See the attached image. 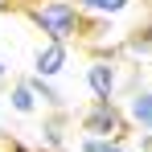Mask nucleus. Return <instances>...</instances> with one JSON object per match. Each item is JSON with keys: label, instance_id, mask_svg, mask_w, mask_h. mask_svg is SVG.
<instances>
[{"label": "nucleus", "instance_id": "obj_1", "mask_svg": "<svg viewBox=\"0 0 152 152\" xmlns=\"http://www.w3.org/2000/svg\"><path fill=\"white\" fill-rule=\"evenodd\" d=\"M25 17L33 21V29L45 33V41H58V45H70L86 33V17L78 12L74 0H37L25 8Z\"/></svg>", "mask_w": 152, "mask_h": 152}, {"label": "nucleus", "instance_id": "obj_2", "mask_svg": "<svg viewBox=\"0 0 152 152\" xmlns=\"http://www.w3.org/2000/svg\"><path fill=\"white\" fill-rule=\"evenodd\" d=\"M78 124H82L86 136H99V140H119V144H124L127 136H132V132H127V115L119 111V103H95L91 99V107L82 111Z\"/></svg>", "mask_w": 152, "mask_h": 152}, {"label": "nucleus", "instance_id": "obj_3", "mask_svg": "<svg viewBox=\"0 0 152 152\" xmlns=\"http://www.w3.org/2000/svg\"><path fill=\"white\" fill-rule=\"evenodd\" d=\"M86 91L95 103H115V91H119V66L115 58H91L86 66Z\"/></svg>", "mask_w": 152, "mask_h": 152}, {"label": "nucleus", "instance_id": "obj_4", "mask_svg": "<svg viewBox=\"0 0 152 152\" xmlns=\"http://www.w3.org/2000/svg\"><path fill=\"white\" fill-rule=\"evenodd\" d=\"M66 62H70V45H58V41H45L41 50L33 53V74L37 78H58L62 70H66Z\"/></svg>", "mask_w": 152, "mask_h": 152}, {"label": "nucleus", "instance_id": "obj_5", "mask_svg": "<svg viewBox=\"0 0 152 152\" xmlns=\"http://www.w3.org/2000/svg\"><path fill=\"white\" fill-rule=\"evenodd\" d=\"M127 124H136L140 132H152V91L144 86H136L132 95H127V107H124Z\"/></svg>", "mask_w": 152, "mask_h": 152}, {"label": "nucleus", "instance_id": "obj_6", "mask_svg": "<svg viewBox=\"0 0 152 152\" xmlns=\"http://www.w3.org/2000/svg\"><path fill=\"white\" fill-rule=\"evenodd\" d=\"M82 17H95V21H115L132 8V0H74Z\"/></svg>", "mask_w": 152, "mask_h": 152}, {"label": "nucleus", "instance_id": "obj_7", "mask_svg": "<svg viewBox=\"0 0 152 152\" xmlns=\"http://www.w3.org/2000/svg\"><path fill=\"white\" fill-rule=\"evenodd\" d=\"M25 86L29 91H33V99H37V107H53V111H62V95H58V91H53L50 82H45V78H37V74H29L25 78Z\"/></svg>", "mask_w": 152, "mask_h": 152}, {"label": "nucleus", "instance_id": "obj_8", "mask_svg": "<svg viewBox=\"0 0 152 152\" xmlns=\"http://www.w3.org/2000/svg\"><path fill=\"white\" fill-rule=\"evenodd\" d=\"M8 107H12L17 115H33V111H37V99H33V91L25 86V78L12 82V91H8Z\"/></svg>", "mask_w": 152, "mask_h": 152}, {"label": "nucleus", "instance_id": "obj_9", "mask_svg": "<svg viewBox=\"0 0 152 152\" xmlns=\"http://www.w3.org/2000/svg\"><path fill=\"white\" fill-rule=\"evenodd\" d=\"M124 50L132 53V58H148V53H152V25L132 29V33L124 37Z\"/></svg>", "mask_w": 152, "mask_h": 152}, {"label": "nucleus", "instance_id": "obj_10", "mask_svg": "<svg viewBox=\"0 0 152 152\" xmlns=\"http://www.w3.org/2000/svg\"><path fill=\"white\" fill-rule=\"evenodd\" d=\"M78 152H127V144H119V140H99V136H82V140H78Z\"/></svg>", "mask_w": 152, "mask_h": 152}, {"label": "nucleus", "instance_id": "obj_11", "mask_svg": "<svg viewBox=\"0 0 152 152\" xmlns=\"http://www.w3.org/2000/svg\"><path fill=\"white\" fill-rule=\"evenodd\" d=\"M41 136H45V144H50V148H62V115L45 119V124H41Z\"/></svg>", "mask_w": 152, "mask_h": 152}, {"label": "nucleus", "instance_id": "obj_12", "mask_svg": "<svg viewBox=\"0 0 152 152\" xmlns=\"http://www.w3.org/2000/svg\"><path fill=\"white\" fill-rule=\"evenodd\" d=\"M140 152H152V132H144V136H140Z\"/></svg>", "mask_w": 152, "mask_h": 152}, {"label": "nucleus", "instance_id": "obj_13", "mask_svg": "<svg viewBox=\"0 0 152 152\" xmlns=\"http://www.w3.org/2000/svg\"><path fill=\"white\" fill-rule=\"evenodd\" d=\"M4 78H8V58L0 53V82H4Z\"/></svg>", "mask_w": 152, "mask_h": 152}, {"label": "nucleus", "instance_id": "obj_14", "mask_svg": "<svg viewBox=\"0 0 152 152\" xmlns=\"http://www.w3.org/2000/svg\"><path fill=\"white\" fill-rule=\"evenodd\" d=\"M8 4H12V0H0V8H8Z\"/></svg>", "mask_w": 152, "mask_h": 152}]
</instances>
